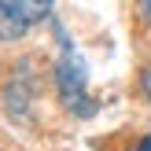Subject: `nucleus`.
I'll return each mask as SVG.
<instances>
[{"label":"nucleus","mask_w":151,"mask_h":151,"mask_svg":"<svg viewBox=\"0 0 151 151\" xmlns=\"http://www.w3.org/2000/svg\"><path fill=\"white\" fill-rule=\"evenodd\" d=\"M137 151H151V137H144V140H140V147Z\"/></svg>","instance_id":"obj_5"},{"label":"nucleus","mask_w":151,"mask_h":151,"mask_svg":"<svg viewBox=\"0 0 151 151\" xmlns=\"http://www.w3.org/2000/svg\"><path fill=\"white\" fill-rule=\"evenodd\" d=\"M144 96H147V100H151V66H147V70H144Z\"/></svg>","instance_id":"obj_4"},{"label":"nucleus","mask_w":151,"mask_h":151,"mask_svg":"<svg viewBox=\"0 0 151 151\" xmlns=\"http://www.w3.org/2000/svg\"><path fill=\"white\" fill-rule=\"evenodd\" d=\"M55 33H59V48H63V55H59V63H55L59 96H63V103L70 111H78V114H92V100H85V63H81L78 48H70V41H66L63 29H55Z\"/></svg>","instance_id":"obj_1"},{"label":"nucleus","mask_w":151,"mask_h":151,"mask_svg":"<svg viewBox=\"0 0 151 151\" xmlns=\"http://www.w3.org/2000/svg\"><path fill=\"white\" fill-rule=\"evenodd\" d=\"M52 4L55 0H0V41L29 33L37 22L52 15Z\"/></svg>","instance_id":"obj_2"},{"label":"nucleus","mask_w":151,"mask_h":151,"mask_svg":"<svg viewBox=\"0 0 151 151\" xmlns=\"http://www.w3.org/2000/svg\"><path fill=\"white\" fill-rule=\"evenodd\" d=\"M137 11H140V19L151 26V0H137Z\"/></svg>","instance_id":"obj_3"}]
</instances>
